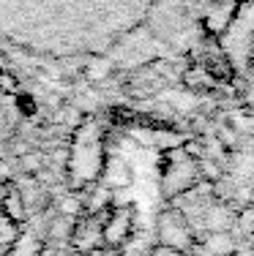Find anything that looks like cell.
Returning <instances> with one entry per match:
<instances>
[{
	"mask_svg": "<svg viewBox=\"0 0 254 256\" xmlns=\"http://www.w3.org/2000/svg\"><path fill=\"white\" fill-rule=\"evenodd\" d=\"M71 248H74V254H93L99 246H104L101 242V226L96 224L93 216H80L74 221V226H71V237H69Z\"/></svg>",
	"mask_w": 254,
	"mask_h": 256,
	"instance_id": "6da1fadb",
	"label": "cell"
},
{
	"mask_svg": "<svg viewBox=\"0 0 254 256\" xmlns=\"http://www.w3.org/2000/svg\"><path fill=\"white\" fill-rule=\"evenodd\" d=\"M131 234V210L129 207H115L110 210L107 221L101 224V242L107 248H118L129 240Z\"/></svg>",
	"mask_w": 254,
	"mask_h": 256,
	"instance_id": "7a4b0ae2",
	"label": "cell"
},
{
	"mask_svg": "<svg viewBox=\"0 0 254 256\" xmlns=\"http://www.w3.org/2000/svg\"><path fill=\"white\" fill-rule=\"evenodd\" d=\"M0 216L11 218V221H17V224H22L28 218V207H25V199H22L17 182L0 186Z\"/></svg>",
	"mask_w": 254,
	"mask_h": 256,
	"instance_id": "3957f363",
	"label": "cell"
},
{
	"mask_svg": "<svg viewBox=\"0 0 254 256\" xmlns=\"http://www.w3.org/2000/svg\"><path fill=\"white\" fill-rule=\"evenodd\" d=\"M20 224L11 221V218L0 216V256H6L11 251V246H14L17 240H20Z\"/></svg>",
	"mask_w": 254,
	"mask_h": 256,
	"instance_id": "277c9868",
	"label": "cell"
},
{
	"mask_svg": "<svg viewBox=\"0 0 254 256\" xmlns=\"http://www.w3.org/2000/svg\"><path fill=\"white\" fill-rule=\"evenodd\" d=\"M41 248L44 242L39 240L36 234H20V240L11 246V256H41Z\"/></svg>",
	"mask_w": 254,
	"mask_h": 256,
	"instance_id": "5b68a950",
	"label": "cell"
},
{
	"mask_svg": "<svg viewBox=\"0 0 254 256\" xmlns=\"http://www.w3.org/2000/svg\"><path fill=\"white\" fill-rule=\"evenodd\" d=\"M22 172L25 174H33V178H39L41 172H44V166H47V158L39 153V150H30V153L22 156Z\"/></svg>",
	"mask_w": 254,
	"mask_h": 256,
	"instance_id": "8992f818",
	"label": "cell"
},
{
	"mask_svg": "<svg viewBox=\"0 0 254 256\" xmlns=\"http://www.w3.org/2000/svg\"><path fill=\"white\" fill-rule=\"evenodd\" d=\"M0 90H6V93H11V96H20L22 93L20 84H17V79L11 74H0Z\"/></svg>",
	"mask_w": 254,
	"mask_h": 256,
	"instance_id": "52a82bcc",
	"label": "cell"
},
{
	"mask_svg": "<svg viewBox=\"0 0 254 256\" xmlns=\"http://www.w3.org/2000/svg\"><path fill=\"white\" fill-rule=\"evenodd\" d=\"M17 98H20V109H22V114H30V118H33V114L39 112V109H36V101L30 98V96L20 93V96H17Z\"/></svg>",
	"mask_w": 254,
	"mask_h": 256,
	"instance_id": "ba28073f",
	"label": "cell"
},
{
	"mask_svg": "<svg viewBox=\"0 0 254 256\" xmlns=\"http://www.w3.org/2000/svg\"><path fill=\"white\" fill-rule=\"evenodd\" d=\"M41 256H63V251L58 246H44L41 248Z\"/></svg>",
	"mask_w": 254,
	"mask_h": 256,
	"instance_id": "9c48e42d",
	"label": "cell"
}]
</instances>
